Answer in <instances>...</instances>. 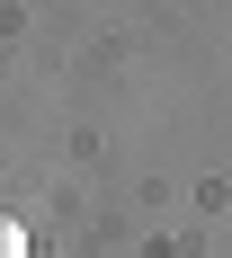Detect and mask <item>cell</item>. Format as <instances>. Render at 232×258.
Here are the masks:
<instances>
[{
	"mask_svg": "<svg viewBox=\"0 0 232 258\" xmlns=\"http://www.w3.org/2000/svg\"><path fill=\"white\" fill-rule=\"evenodd\" d=\"M0 258H27V232L9 223V214H0Z\"/></svg>",
	"mask_w": 232,
	"mask_h": 258,
	"instance_id": "obj_1",
	"label": "cell"
}]
</instances>
